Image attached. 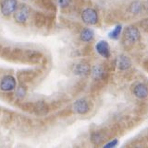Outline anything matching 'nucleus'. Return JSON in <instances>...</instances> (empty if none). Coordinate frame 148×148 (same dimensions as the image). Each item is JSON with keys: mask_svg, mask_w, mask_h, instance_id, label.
<instances>
[{"mask_svg": "<svg viewBox=\"0 0 148 148\" xmlns=\"http://www.w3.org/2000/svg\"><path fill=\"white\" fill-rule=\"evenodd\" d=\"M139 39H140V32L138 29L135 27H129L126 29L123 36V42L125 44H133Z\"/></svg>", "mask_w": 148, "mask_h": 148, "instance_id": "f257e3e1", "label": "nucleus"}, {"mask_svg": "<svg viewBox=\"0 0 148 148\" xmlns=\"http://www.w3.org/2000/svg\"><path fill=\"white\" fill-rule=\"evenodd\" d=\"M81 18L83 21L88 25H94L98 21L97 12L93 8H86L81 13Z\"/></svg>", "mask_w": 148, "mask_h": 148, "instance_id": "f03ea898", "label": "nucleus"}, {"mask_svg": "<svg viewBox=\"0 0 148 148\" xmlns=\"http://www.w3.org/2000/svg\"><path fill=\"white\" fill-rule=\"evenodd\" d=\"M17 0H3L1 4V12L4 16H9L17 10Z\"/></svg>", "mask_w": 148, "mask_h": 148, "instance_id": "7ed1b4c3", "label": "nucleus"}, {"mask_svg": "<svg viewBox=\"0 0 148 148\" xmlns=\"http://www.w3.org/2000/svg\"><path fill=\"white\" fill-rule=\"evenodd\" d=\"M15 88H16V80L12 75H6L3 77L0 83V89L5 92H8V91L13 90Z\"/></svg>", "mask_w": 148, "mask_h": 148, "instance_id": "20e7f679", "label": "nucleus"}, {"mask_svg": "<svg viewBox=\"0 0 148 148\" xmlns=\"http://www.w3.org/2000/svg\"><path fill=\"white\" fill-rule=\"evenodd\" d=\"M30 16V9L27 6H22L16 10L14 15L15 20L18 23H23L28 19Z\"/></svg>", "mask_w": 148, "mask_h": 148, "instance_id": "39448f33", "label": "nucleus"}, {"mask_svg": "<svg viewBox=\"0 0 148 148\" xmlns=\"http://www.w3.org/2000/svg\"><path fill=\"white\" fill-rule=\"evenodd\" d=\"M72 109L74 112H76V113H78V114H85V113H87L90 110L88 102L83 99L75 101L72 106Z\"/></svg>", "mask_w": 148, "mask_h": 148, "instance_id": "423d86ee", "label": "nucleus"}, {"mask_svg": "<svg viewBox=\"0 0 148 148\" xmlns=\"http://www.w3.org/2000/svg\"><path fill=\"white\" fill-rule=\"evenodd\" d=\"M96 52H97L101 56H103L105 58H108L110 56V49L108 42L106 40H100L95 45Z\"/></svg>", "mask_w": 148, "mask_h": 148, "instance_id": "0eeeda50", "label": "nucleus"}, {"mask_svg": "<svg viewBox=\"0 0 148 148\" xmlns=\"http://www.w3.org/2000/svg\"><path fill=\"white\" fill-rule=\"evenodd\" d=\"M133 94L138 99H145L148 96V88L145 84H138L133 89Z\"/></svg>", "mask_w": 148, "mask_h": 148, "instance_id": "6e6552de", "label": "nucleus"}, {"mask_svg": "<svg viewBox=\"0 0 148 148\" xmlns=\"http://www.w3.org/2000/svg\"><path fill=\"white\" fill-rule=\"evenodd\" d=\"M90 73V66L85 63H79L74 67V74L77 75H86Z\"/></svg>", "mask_w": 148, "mask_h": 148, "instance_id": "1a4fd4ad", "label": "nucleus"}, {"mask_svg": "<svg viewBox=\"0 0 148 148\" xmlns=\"http://www.w3.org/2000/svg\"><path fill=\"white\" fill-rule=\"evenodd\" d=\"M118 66L120 70H126L131 66L130 59L125 55H120L118 58Z\"/></svg>", "mask_w": 148, "mask_h": 148, "instance_id": "9d476101", "label": "nucleus"}, {"mask_svg": "<svg viewBox=\"0 0 148 148\" xmlns=\"http://www.w3.org/2000/svg\"><path fill=\"white\" fill-rule=\"evenodd\" d=\"M94 32L92 29H83L81 33V39L83 40V42H91L92 40L94 39Z\"/></svg>", "mask_w": 148, "mask_h": 148, "instance_id": "9b49d317", "label": "nucleus"}, {"mask_svg": "<svg viewBox=\"0 0 148 148\" xmlns=\"http://www.w3.org/2000/svg\"><path fill=\"white\" fill-rule=\"evenodd\" d=\"M92 74H93V76L95 79H100L101 77H103L105 71L101 65H95L92 70Z\"/></svg>", "mask_w": 148, "mask_h": 148, "instance_id": "f8f14e48", "label": "nucleus"}, {"mask_svg": "<svg viewBox=\"0 0 148 148\" xmlns=\"http://www.w3.org/2000/svg\"><path fill=\"white\" fill-rule=\"evenodd\" d=\"M120 32H121V26L120 25H117L115 29L111 32H109L108 36L111 40H118L120 35Z\"/></svg>", "mask_w": 148, "mask_h": 148, "instance_id": "ddd939ff", "label": "nucleus"}, {"mask_svg": "<svg viewBox=\"0 0 148 148\" xmlns=\"http://www.w3.org/2000/svg\"><path fill=\"white\" fill-rule=\"evenodd\" d=\"M142 4L138 1H136L134 3H132L130 7V11L133 14H138L140 13V11L142 10Z\"/></svg>", "mask_w": 148, "mask_h": 148, "instance_id": "4468645a", "label": "nucleus"}, {"mask_svg": "<svg viewBox=\"0 0 148 148\" xmlns=\"http://www.w3.org/2000/svg\"><path fill=\"white\" fill-rule=\"evenodd\" d=\"M102 141H103V136L100 134H98V132H95V134L92 135V142L94 145H100Z\"/></svg>", "mask_w": 148, "mask_h": 148, "instance_id": "2eb2a0df", "label": "nucleus"}, {"mask_svg": "<svg viewBox=\"0 0 148 148\" xmlns=\"http://www.w3.org/2000/svg\"><path fill=\"white\" fill-rule=\"evenodd\" d=\"M71 0H58V3L61 8H66L70 4Z\"/></svg>", "mask_w": 148, "mask_h": 148, "instance_id": "dca6fc26", "label": "nucleus"}, {"mask_svg": "<svg viewBox=\"0 0 148 148\" xmlns=\"http://www.w3.org/2000/svg\"><path fill=\"white\" fill-rule=\"evenodd\" d=\"M119 144V141L117 140V139H114L113 141H111L109 143H108L106 145H105V148H112V147H115L117 145Z\"/></svg>", "mask_w": 148, "mask_h": 148, "instance_id": "f3484780", "label": "nucleus"}, {"mask_svg": "<svg viewBox=\"0 0 148 148\" xmlns=\"http://www.w3.org/2000/svg\"><path fill=\"white\" fill-rule=\"evenodd\" d=\"M24 94H25V90L23 89V88L22 86H20V88H19L18 89H17V95L18 96H24Z\"/></svg>", "mask_w": 148, "mask_h": 148, "instance_id": "a211bd4d", "label": "nucleus"}]
</instances>
